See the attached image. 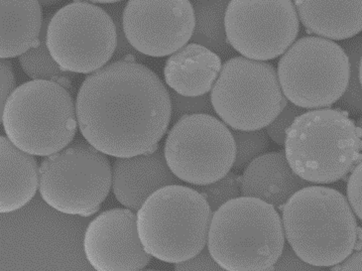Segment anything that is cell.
<instances>
[{
  "mask_svg": "<svg viewBox=\"0 0 362 271\" xmlns=\"http://www.w3.org/2000/svg\"><path fill=\"white\" fill-rule=\"evenodd\" d=\"M76 114L83 138L99 152L134 157L158 150L172 121L171 96L150 68L117 61L86 77Z\"/></svg>",
  "mask_w": 362,
  "mask_h": 271,
  "instance_id": "obj_1",
  "label": "cell"
},
{
  "mask_svg": "<svg viewBox=\"0 0 362 271\" xmlns=\"http://www.w3.org/2000/svg\"><path fill=\"white\" fill-rule=\"evenodd\" d=\"M286 240L296 253L317 267H333L362 247V228L339 191L308 186L284 205Z\"/></svg>",
  "mask_w": 362,
  "mask_h": 271,
  "instance_id": "obj_2",
  "label": "cell"
},
{
  "mask_svg": "<svg viewBox=\"0 0 362 271\" xmlns=\"http://www.w3.org/2000/svg\"><path fill=\"white\" fill-rule=\"evenodd\" d=\"M288 164L311 183H336L362 160V133L345 110L319 108L302 113L286 133Z\"/></svg>",
  "mask_w": 362,
  "mask_h": 271,
  "instance_id": "obj_3",
  "label": "cell"
},
{
  "mask_svg": "<svg viewBox=\"0 0 362 271\" xmlns=\"http://www.w3.org/2000/svg\"><path fill=\"white\" fill-rule=\"evenodd\" d=\"M285 244L280 214L262 200L243 195L213 213L207 247L224 270H272Z\"/></svg>",
  "mask_w": 362,
  "mask_h": 271,
  "instance_id": "obj_4",
  "label": "cell"
},
{
  "mask_svg": "<svg viewBox=\"0 0 362 271\" xmlns=\"http://www.w3.org/2000/svg\"><path fill=\"white\" fill-rule=\"evenodd\" d=\"M212 216L211 207L197 190L167 186L137 210V232L151 258L176 265L205 248Z\"/></svg>",
  "mask_w": 362,
  "mask_h": 271,
  "instance_id": "obj_5",
  "label": "cell"
},
{
  "mask_svg": "<svg viewBox=\"0 0 362 271\" xmlns=\"http://www.w3.org/2000/svg\"><path fill=\"white\" fill-rule=\"evenodd\" d=\"M0 119L6 138L37 157L61 152L77 133L74 99L65 87L47 80H33L16 88Z\"/></svg>",
  "mask_w": 362,
  "mask_h": 271,
  "instance_id": "obj_6",
  "label": "cell"
},
{
  "mask_svg": "<svg viewBox=\"0 0 362 271\" xmlns=\"http://www.w3.org/2000/svg\"><path fill=\"white\" fill-rule=\"evenodd\" d=\"M210 95L217 116L236 131L266 128L288 103L276 68L245 56L222 65Z\"/></svg>",
  "mask_w": 362,
  "mask_h": 271,
  "instance_id": "obj_7",
  "label": "cell"
},
{
  "mask_svg": "<svg viewBox=\"0 0 362 271\" xmlns=\"http://www.w3.org/2000/svg\"><path fill=\"white\" fill-rule=\"evenodd\" d=\"M111 187L110 160L86 141L77 140L47 157L40 167L42 200L67 215H94L110 195Z\"/></svg>",
  "mask_w": 362,
  "mask_h": 271,
  "instance_id": "obj_8",
  "label": "cell"
},
{
  "mask_svg": "<svg viewBox=\"0 0 362 271\" xmlns=\"http://www.w3.org/2000/svg\"><path fill=\"white\" fill-rule=\"evenodd\" d=\"M281 90L293 104L305 109L331 107L342 97L349 81V59L339 44L306 35L281 56Z\"/></svg>",
  "mask_w": 362,
  "mask_h": 271,
  "instance_id": "obj_9",
  "label": "cell"
},
{
  "mask_svg": "<svg viewBox=\"0 0 362 271\" xmlns=\"http://www.w3.org/2000/svg\"><path fill=\"white\" fill-rule=\"evenodd\" d=\"M46 42L65 72L91 74L112 60L117 25L103 7L75 0L49 18Z\"/></svg>",
  "mask_w": 362,
  "mask_h": 271,
  "instance_id": "obj_10",
  "label": "cell"
},
{
  "mask_svg": "<svg viewBox=\"0 0 362 271\" xmlns=\"http://www.w3.org/2000/svg\"><path fill=\"white\" fill-rule=\"evenodd\" d=\"M164 155L179 180L205 186L230 171L236 145L233 131L222 120L210 114L185 115L168 134Z\"/></svg>",
  "mask_w": 362,
  "mask_h": 271,
  "instance_id": "obj_11",
  "label": "cell"
},
{
  "mask_svg": "<svg viewBox=\"0 0 362 271\" xmlns=\"http://www.w3.org/2000/svg\"><path fill=\"white\" fill-rule=\"evenodd\" d=\"M226 30L229 44L241 56L274 60L296 42L300 18L293 0H230Z\"/></svg>",
  "mask_w": 362,
  "mask_h": 271,
  "instance_id": "obj_12",
  "label": "cell"
},
{
  "mask_svg": "<svg viewBox=\"0 0 362 271\" xmlns=\"http://www.w3.org/2000/svg\"><path fill=\"white\" fill-rule=\"evenodd\" d=\"M123 30L129 44L144 56H171L191 41L195 11L190 0H129Z\"/></svg>",
  "mask_w": 362,
  "mask_h": 271,
  "instance_id": "obj_13",
  "label": "cell"
},
{
  "mask_svg": "<svg viewBox=\"0 0 362 271\" xmlns=\"http://www.w3.org/2000/svg\"><path fill=\"white\" fill-rule=\"evenodd\" d=\"M83 247L97 271H139L151 261L139 239L136 216L129 209H111L97 216L85 231Z\"/></svg>",
  "mask_w": 362,
  "mask_h": 271,
  "instance_id": "obj_14",
  "label": "cell"
},
{
  "mask_svg": "<svg viewBox=\"0 0 362 271\" xmlns=\"http://www.w3.org/2000/svg\"><path fill=\"white\" fill-rule=\"evenodd\" d=\"M178 180L158 148L134 157H117L113 162V194L129 210H139L153 193L177 185Z\"/></svg>",
  "mask_w": 362,
  "mask_h": 271,
  "instance_id": "obj_15",
  "label": "cell"
},
{
  "mask_svg": "<svg viewBox=\"0 0 362 271\" xmlns=\"http://www.w3.org/2000/svg\"><path fill=\"white\" fill-rule=\"evenodd\" d=\"M311 186L293 171L283 152L264 153L245 167L241 176V195L257 198L283 208L301 188Z\"/></svg>",
  "mask_w": 362,
  "mask_h": 271,
  "instance_id": "obj_16",
  "label": "cell"
},
{
  "mask_svg": "<svg viewBox=\"0 0 362 271\" xmlns=\"http://www.w3.org/2000/svg\"><path fill=\"white\" fill-rule=\"evenodd\" d=\"M221 58L200 44L191 42L165 61V83L180 95L198 97L212 90L221 71Z\"/></svg>",
  "mask_w": 362,
  "mask_h": 271,
  "instance_id": "obj_17",
  "label": "cell"
},
{
  "mask_svg": "<svg viewBox=\"0 0 362 271\" xmlns=\"http://www.w3.org/2000/svg\"><path fill=\"white\" fill-rule=\"evenodd\" d=\"M294 4L310 34L345 41L362 32V0H294Z\"/></svg>",
  "mask_w": 362,
  "mask_h": 271,
  "instance_id": "obj_18",
  "label": "cell"
},
{
  "mask_svg": "<svg viewBox=\"0 0 362 271\" xmlns=\"http://www.w3.org/2000/svg\"><path fill=\"white\" fill-rule=\"evenodd\" d=\"M0 212L18 211L34 199L40 188V169L34 155L21 150L6 136L0 138Z\"/></svg>",
  "mask_w": 362,
  "mask_h": 271,
  "instance_id": "obj_19",
  "label": "cell"
},
{
  "mask_svg": "<svg viewBox=\"0 0 362 271\" xmlns=\"http://www.w3.org/2000/svg\"><path fill=\"white\" fill-rule=\"evenodd\" d=\"M39 0H1L0 58L11 59L39 44L44 18Z\"/></svg>",
  "mask_w": 362,
  "mask_h": 271,
  "instance_id": "obj_20",
  "label": "cell"
},
{
  "mask_svg": "<svg viewBox=\"0 0 362 271\" xmlns=\"http://www.w3.org/2000/svg\"><path fill=\"white\" fill-rule=\"evenodd\" d=\"M230 0H193L195 30L192 42L202 44L220 56L234 55L227 40L226 14Z\"/></svg>",
  "mask_w": 362,
  "mask_h": 271,
  "instance_id": "obj_21",
  "label": "cell"
},
{
  "mask_svg": "<svg viewBox=\"0 0 362 271\" xmlns=\"http://www.w3.org/2000/svg\"><path fill=\"white\" fill-rule=\"evenodd\" d=\"M49 20L48 18L45 20L39 44L21 55L18 61H20L21 69L30 79L56 82L70 90L72 85H71V78L67 75L68 72L62 69L58 63L54 60L47 47L46 35Z\"/></svg>",
  "mask_w": 362,
  "mask_h": 271,
  "instance_id": "obj_22",
  "label": "cell"
},
{
  "mask_svg": "<svg viewBox=\"0 0 362 271\" xmlns=\"http://www.w3.org/2000/svg\"><path fill=\"white\" fill-rule=\"evenodd\" d=\"M349 59V86L341 98L337 101L338 108L352 114L362 113V87L359 67L362 56V35L342 41L340 44Z\"/></svg>",
  "mask_w": 362,
  "mask_h": 271,
  "instance_id": "obj_23",
  "label": "cell"
},
{
  "mask_svg": "<svg viewBox=\"0 0 362 271\" xmlns=\"http://www.w3.org/2000/svg\"><path fill=\"white\" fill-rule=\"evenodd\" d=\"M236 145V157L234 169H243L253 159L264 155L269 147V136L264 129L257 131H233Z\"/></svg>",
  "mask_w": 362,
  "mask_h": 271,
  "instance_id": "obj_24",
  "label": "cell"
},
{
  "mask_svg": "<svg viewBox=\"0 0 362 271\" xmlns=\"http://www.w3.org/2000/svg\"><path fill=\"white\" fill-rule=\"evenodd\" d=\"M197 191L201 193L212 211L218 210L222 205L241 195V176L229 171L223 178L209 183V185L198 186Z\"/></svg>",
  "mask_w": 362,
  "mask_h": 271,
  "instance_id": "obj_25",
  "label": "cell"
},
{
  "mask_svg": "<svg viewBox=\"0 0 362 271\" xmlns=\"http://www.w3.org/2000/svg\"><path fill=\"white\" fill-rule=\"evenodd\" d=\"M169 92L172 102V121L177 122L185 115H212L215 112L211 102V95L209 94L198 97H188L180 95L173 90Z\"/></svg>",
  "mask_w": 362,
  "mask_h": 271,
  "instance_id": "obj_26",
  "label": "cell"
},
{
  "mask_svg": "<svg viewBox=\"0 0 362 271\" xmlns=\"http://www.w3.org/2000/svg\"><path fill=\"white\" fill-rule=\"evenodd\" d=\"M106 11L110 14L113 21H115V25H117V47L115 49V56H113V62H117V61L122 60H141L139 56V52L136 51L129 42L127 41V37H125L124 30H123V9L124 6L122 2H117V4H106Z\"/></svg>",
  "mask_w": 362,
  "mask_h": 271,
  "instance_id": "obj_27",
  "label": "cell"
},
{
  "mask_svg": "<svg viewBox=\"0 0 362 271\" xmlns=\"http://www.w3.org/2000/svg\"><path fill=\"white\" fill-rule=\"evenodd\" d=\"M306 112L307 109H305V108L298 107L293 103H291V104L288 103V105L280 113V115L266 127L267 136L276 145H285L286 133H287L288 127L299 115Z\"/></svg>",
  "mask_w": 362,
  "mask_h": 271,
  "instance_id": "obj_28",
  "label": "cell"
},
{
  "mask_svg": "<svg viewBox=\"0 0 362 271\" xmlns=\"http://www.w3.org/2000/svg\"><path fill=\"white\" fill-rule=\"evenodd\" d=\"M347 200L357 218L362 221V160L350 173L347 181Z\"/></svg>",
  "mask_w": 362,
  "mask_h": 271,
  "instance_id": "obj_29",
  "label": "cell"
},
{
  "mask_svg": "<svg viewBox=\"0 0 362 271\" xmlns=\"http://www.w3.org/2000/svg\"><path fill=\"white\" fill-rule=\"evenodd\" d=\"M321 267H317L303 260L294 249L290 246V244H285L284 251L281 252L280 258L276 261V265L273 266L272 270H320Z\"/></svg>",
  "mask_w": 362,
  "mask_h": 271,
  "instance_id": "obj_30",
  "label": "cell"
},
{
  "mask_svg": "<svg viewBox=\"0 0 362 271\" xmlns=\"http://www.w3.org/2000/svg\"><path fill=\"white\" fill-rule=\"evenodd\" d=\"M175 270L178 271H192V270H224L215 261L210 253L209 249L205 248L202 251L199 252L197 255L194 256L188 260L183 263H176L175 265Z\"/></svg>",
  "mask_w": 362,
  "mask_h": 271,
  "instance_id": "obj_31",
  "label": "cell"
},
{
  "mask_svg": "<svg viewBox=\"0 0 362 271\" xmlns=\"http://www.w3.org/2000/svg\"><path fill=\"white\" fill-rule=\"evenodd\" d=\"M0 78H1V93H0V112L4 109L7 99L11 94L16 90V77L13 69V65L8 59H1L0 61Z\"/></svg>",
  "mask_w": 362,
  "mask_h": 271,
  "instance_id": "obj_32",
  "label": "cell"
},
{
  "mask_svg": "<svg viewBox=\"0 0 362 271\" xmlns=\"http://www.w3.org/2000/svg\"><path fill=\"white\" fill-rule=\"evenodd\" d=\"M331 270H362V247L361 249H357V251L352 252L349 258L339 265L331 267Z\"/></svg>",
  "mask_w": 362,
  "mask_h": 271,
  "instance_id": "obj_33",
  "label": "cell"
},
{
  "mask_svg": "<svg viewBox=\"0 0 362 271\" xmlns=\"http://www.w3.org/2000/svg\"><path fill=\"white\" fill-rule=\"evenodd\" d=\"M40 4L44 6H55V4H60L63 0H39Z\"/></svg>",
  "mask_w": 362,
  "mask_h": 271,
  "instance_id": "obj_34",
  "label": "cell"
},
{
  "mask_svg": "<svg viewBox=\"0 0 362 271\" xmlns=\"http://www.w3.org/2000/svg\"><path fill=\"white\" fill-rule=\"evenodd\" d=\"M88 1L95 2V4H117V2H122V0H88Z\"/></svg>",
  "mask_w": 362,
  "mask_h": 271,
  "instance_id": "obj_35",
  "label": "cell"
},
{
  "mask_svg": "<svg viewBox=\"0 0 362 271\" xmlns=\"http://www.w3.org/2000/svg\"><path fill=\"white\" fill-rule=\"evenodd\" d=\"M356 126L359 127V129H361L362 133V115L361 117H359L358 120H357Z\"/></svg>",
  "mask_w": 362,
  "mask_h": 271,
  "instance_id": "obj_36",
  "label": "cell"
},
{
  "mask_svg": "<svg viewBox=\"0 0 362 271\" xmlns=\"http://www.w3.org/2000/svg\"><path fill=\"white\" fill-rule=\"evenodd\" d=\"M359 78H361V84L362 87V56L361 60V67H359Z\"/></svg>",
  "mask_w": 362,
  "mask_h": 271,
  "instance_id": "obj_37",
  "label": "cell"
}]
</instances>
